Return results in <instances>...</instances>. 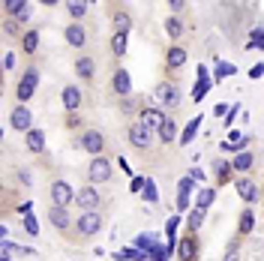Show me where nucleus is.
I'll use <instances>...</instances> for the list:
<instances>
[{"label": "nucleus", "instance_id": "1", "mask_svg": "<svg viewBox=\"0 0 264 261\" xmlns=\"http://www.w3.org/2000/svg\"><path fill=\"white\" fill-rule=\"evenodd\" d=\"M75 195H78V192H75L66 180H54V183H51V201H54L57 207H69V204H75Z\"/></svg>", "mask_w": 264, "mask_h": 261}, {"label": "nucleus", "instance_id": "2", "mask_svg": "<svg viewBox=\"0 0 264 261\" xmlns=\"http://www.w3.org/2000/svg\"><path fill=\"white\" fill-rule=\"evenodd\" d=\"M153 96H156L159 105H168V108H177V105H180V87L171 84V81H162V84L153 90Z\"/></svg>", "mask_w": 264, "mask_h": 261}, {"label": "nucleus", "instance_id": "3", "mask_svg": "<svg viewBox=\"0 0 264 261\" xmlns=\"http://www.w3.org/2000/svg\"><path fill=\"white\" fill-rule=\"evenodd\" d=\"M87 174H90L93 183H108V180H111V162H108L105 156H93Z\"/></svg>", "mask_w": 264, "mask_h": 261}, {"label": "nucleus", "instance_id": "4", "mask_svg": "<svg viewBox=\"0 0 264 261\" xmlns=\"http://www.w3.org/2000/svg\"><path fill=\"white\" fill-rule=\"evenodd\" d=\"M150 141H153V129H147L144 123H132L129 126V144L132 147L144 150V147H150Z\"/></svg>", "mask_w": 264, "mask_h": 261}, {"label": "nucleus", "instance_id": "5", "mask_svg": "<svg viewBox=\"0 0 264 261\" xmlns=\"http://www.w3.org/2000/svg\"><path fill=\"white\" fill-rule=\"evenodd\" d=\"M36 81H39V72H36V69H27L24 75H21V81H18V102H27V99L33 96Z\"/></svg>", "mask_w": 264, "mask_h": 261}, {"label": "nucleus", "instance_id": "6", "mask_svg": "<svg viewBox=\"0 0 264 261\" xmlns=\"http://www.w3.org/2000/svg\"><path fill=\"white\" fill-rule=\"evenodd\" d=\"M75 204H78L84 213H93L99 207V192L93 189V186H84V189H78V195H75Z\"/></svg>", "mask_w": 264, "mask_h": 261}, {"label": "nucleus", "instance_id": "7", "mask_svg": "<svg viewBox=\"0 0 264 261\" xmlns=\"http://www.w3.org/2000/svg\"><path fill=\"white\" fill-rule=\"evenodd\" d=\"M75 228H78V234L81 237H90V234H96L99 228H102V216L93 210V213H84L81 219H78V225H75Z\"/></svg>", "mask_w": 264, "mask_h": 261}, {"label": "nucleus", "instance_id": "8", "mask_svg": "<svg viewBox=\"0 0 264 261\" xmlns=\"http://www.w3.org/2000/svg\"><path fill=\"white\" fill-rule=\"evenodd\" d=\"M165 120H168V117L162 114L159 108H144V111H141V117H138V123H144L147 129H159Z\"/></svg>", "mask_w": 264, "mask_h": 261}, {"label": "nucleus", "instance_id": "9", "mask_svg": "<svg viewBox=\"0 0 264 261\" xmlns=\"http://www.w3.org/2000/svg\"><path fill=\"white\" fill-rule=\"evenodd\" d=\"M9 123H12V129H18V132H30V129H33V126H30V111H27L24 105H18V108L12 111Z\"/></svg>", "mask_w": 264, "mask_h": 261}, {"label": "nucleus", "instance_id": "10", "mask_svg": "<svg viewBox=\"0 0 264 261\" xmlns=\"http://www.w3.org/2000/svg\"><path fill=\"white\" fill-rule=\"evenodd\" d=\"M234 186H237V195L243 198V201H258V189H255V183L252 180H246V177H237L234 180Z\"/></svg>", "mask_w": 264, "mask_h": 261}, {"label": "nucleus", "instance_id": "11", "mask_svg": "<svg viewBox=\"0 0 264 261\" xmlns=\"http://www.w3.org/2000/svg\"><path fill=\"white\" fill-rule=\"evenodd\" d=\"M81 147H84L87 153H102V135L96 129H87L84 138H81Z\"/></svg>", "mask_w": 264, "mask_h": 261}, {"label": "nucleus", "instance_id": "12", "mask_svg": "<svg viewBox=\"0 0 264 261\" xmlns=\"http://www.w3.org/2000/svg\"><path fill=\"white\" fill-rule=\"evenodd\" d=\"M48 219H51V225L54 228H69V210L66 207H57V204H51V210H48Z\"/></svg>", "mask_w": 264, "mask_h": 261}, {"label": "nucleus", "instance_id": "13", "mask_svg": "<svg viewBox=\"0 0 264 261\" xmlns=\"http://www.w3.org/2000/svg\"><path fill=\"white\" fill-rule=\"evenodd\" d=\"M24 141H27V147H30V153H42V150H45V135H42V129H30Z\"/></svg>", "mask_w": 264, "mask_h": 261}, {"label": "nucleus", "instance_id": "14", "mask_svg": "<svg viewBox=\"0 0 264 261\" xmlns=\"http://www.w3.org/2000/svg\"><path fill=\"white\" fill-rule=\"evenodd\" d=\"M63 105H66V111H75L81 105V93H78V87H63Z\"/></svg>", "mask_w": 264, "mask_h": 261}, {"label": "nucleus", "instance_id": "15", "mask_svg": "<svg viewBox=\"0 0 264 261\" xmlns=\"http://www.w3.org/2000/svg\"><path fill=\"white\" fill-rule=\"evenodd\" d=\"M198 126H201V114H198V117H192V120H189V126L180 132V144H183V147H189V141H195Z\"/></svg>", "mask_w": 264, "mask_h": 261}, {"label": "nucleus", "instance_id": "16", "mask_svg": "<svg viewBox=\"0 0 264 261\" xmlns=\"http://www.w3.org/2000/svg\"><path fill=\"white\" fill-rule=\"evenodd\" d=\"M75 72H78L81 78H93V72H96L93 57H78V60H75Z\"/></svg>", "mask_w": 264, "mask_h": 261}, {"label": "nucleus", "instance_id": "17", "mask_svg": "<svg viewBox=\"0 0 264 261\" xmlns=\"http://www.w3.org/2000/svg\"><path fill=\"white\" fill-rule=\"evenodd\" d=\"M84 39H87V36H84V27L81 24H69L66 27V42L69 45H84Z\"/></svg>", "mask_w": 264, "mask_h": 261}, {"label": "nucleus", "instance_id": "18", "mask_svg": "<svg viewBox=\"0 0 264 261\" xmlns=\"http://www.w3.org/2000/svg\"><path fill=\"white\" fill-rule=\"evenodd\" d=\"M237 72V66H231V63H222V60H216V72H213V84L216 81H222V78H228V75H234Z\"/></svg>", "mask_w": 264, "mask_h": 261}, {"label": "nucleus", "instance_id": "19", "mask_svg": "<svg viewBox=\"0 0 264 261\" xmlns=\"http://www.w3.org/2000/svg\"><path fill=\"white\" fill-rule=\"evenodd\" d=\"M129 87H132V84H129V72H126V69H117V72H114V90H117V93H129Z\"/></svg>", "mask_w": 264, "mask_h": 261}, {"label": "nucleus", "instance_id": "20", "mask_svg": "<svg viewBox=\"0 0 264 261\" xmlns=\"http://www.w3.org/2000/svg\"><path fill=\"white\" fill-rule=\"evenodd\" d=\"M156 132H159V138H162L165 144H171V141L177 138V126H174V120H165V123L156 129Z\"/></svg>", "mask_w": 264, "mask_h": 261}, {"label": "nucleus", "instance_id": "21", "mask_svg": "<svg viewBox=\"0 0 264 261\" xmlns=\"http://www.w3.org/2000/svg\"><path fill=\"white\" fill-rule=\"evenodd\" d=\"M165 57H168V66H171V69H180V66L186 63V51H183V48H171Z\"/></svg>", "mask_w": 264, "mask_h": 261}, {"label": "nucleus", "instance_id": "22", "mask_svg": "<svg viewBox=\"0 0 264 261\" xmlns=\"http://www.w3.org/2000/svg\"><path fill=\"white\" fill-rule=\"evenodd\" d=\"M21 45H24V51H27V54H33V51H36V45H39V30H27Z\"/></svg>", "mask_w": 264, "mask_h": 261}, {"label": "nucleus", "instance_id": "23", "mask_svg": "<svg viewBox=\"0 0 264 261\" xmlns=\"http://www.w3.org/2000/svg\"><path fill=\"white\" fill-rule=\"evenodd\" d=\"M186 222H189L192 231H198V228L204 225V210H201V207H192V210H189V219H186Z\"/></svg>", "mask_w": 264, "mask_h": 261}, {"label": "nucleus", "instance_id": "24", "mask_svg": "<svg viewBox=\"0 0 264 261\" xmlns=\"http://www.w3.org/2000/svg\"><path fill=\"white\" fill-rule=\"evenodd\" d=\"M129 27H132V18L126 12H117L114 15V33H129Z\"/></svg>", "mask_w": 264, "mask_h": 261}, {"label": "nucleus", "instance_id": "25", "mask_svg": "<svg viewBox=\"0 0 264 261\" xmlns=\"http://www.w3.org/2000/svg\"><path fill=\"white\" fill-rule=\"evenodd\" d=\"M213 201H216V189H201V192H198V201H195V207L207 210Z\"/></svg>", "mask_w": 264, "mask_h": 261}, {"label": "nucleus", "instance_id": "26", "mask_svg": "<svg viewBox=\"0 0 264 261\" xmlns=\"http://www.w3.org/2000/svg\"><path fill=\"white\" fill-rule=\"evenodd\" d=\"M246 48H264V27H252V36H249Z\"/></svg>", "mask_w": 264, "mask_h": 261}, {"label": "nucleus", "instance_id": "27", "mask_svg": "<svg viewBox=\"0 0 264 261\" xmlns=\"http://www.w3.org/2000/svg\"><path fill=\"white\" fill-rule=\"evenodd\" d=\"M66 9H69V15H72V18H81L90 6L84 3V0H72V3H66Z\"/></svg>", "mask_w": 264, "mask_h": 261}, {"label": "nucleus", "instance_id": "28", "mask_svg": "<svg viewBox=\"0 0 264 261\" xmlns=\"http://www.w3.org/2000/svg\"><path fill=\"white\" fill-rule=\"evenodd\" d=\"M111 51H114L117 57L126 51V33H114V36H111Z\"/></svg>", "mask_w": 264, "mask_h": 261}, {"label": "nucleus", "instance_id": "29", "mask_svg": "<svg viewBox=\"0 0 264 261\" xmlns=\"http://www.w3.org/2000/svg\"><path fill=\"white\" fill-rule=\"evenodd\" d=\"M180 258H183V261H192V258H195V243H192L189 237L180 240Z\"/></svg>", "mask_w": 264, "mask_h": 261}, {"label": "nucleus", "instance_id": "30", "mask_svg": "<svg viewBox=\"0 0 264 261\" xmlns=\"http://www.w3.org/2000/svg\"><path fill=\"white\" fill-rule=\"evenodd\" d=\"M144 201H150V204H156L159 201V192H156V183L147 177V183H144Z\"/></svg>", "mask_w": 264, "mask_h": 261}, {"label": "nucleus", "instance_id": "31", "mask_svg": "<svg viewBox=\"0 0 264 261\" xmlns=\"http://www.w3.org/2000/svg\"><path fill=\"white\" fill-rule=\"evenodd\" d=\"M252 168V153H237L234 156V171H246Z\"/></svg>", "mask_w": 264, "mask_h": 261}, {"label": "nucleus", "instance_id": "32", "mask_svg": "<svg viewBox=\"0 0 264 261\" xmlns=\"http://www.w3.org/2000/svg\"><path fill=\"white\" fill-rule=\"evenodd\" d=\"M180 30H183V24H180L177 18H168V21H165V33L171 36V39H177V36H180Z\"/></svg>", "mask_w": 264, "mask_h": 261}, {"label": "nucleus", "instance_id": "33", "mask_svg": "<svg viewBox=\"0 0 264 261\" xmlns=\"http://www.w3.org/2000/svg\"><path fill=\"white\" fill-rule=\"evenodd\" d=\"M252 222H255V219H252V210H243V216H240V231H243V234L252 231Z\"/></svg>", "mask_w": 264, "mask_h": 261}, {"label": "nucleus", "instance_id": "34", "mask_svg": "<svg viewBox=\"0 0 264 261\" xmlns=\"http://www.w3.org/2000/svg\"><path fill=\"white\" fill-rule=\"evenodd\" d=\"M24 231H27V234H39V222H36L30 213L24 216Z\"/></svg>", "mask_w": 264, "mask_h": 261}, {"label": "nucleus", "instance_id": "35", "mask_svg": "<svg viewBox=\"0 0 264 261\" xmlns=\"http://www.w3.org/2000/svg\"><path fill=\"white\" fill-rule=\"evenodd\" d=\"M192 189H195V180H192L189 174H186V177L177 183V192H192Z\"/></svg>", "mask_w": 264, "mask_h": 261}, {"label": "nucleus", "instance_id": "36", "mask_svg": "<svg viewBox=\"0 0 264 261\" xmlns=\"http://www.w3.org/2000/svg\"><path fill=\"white\" fill-rule=\"evenodd\" d=\"M222 261H240V246H237V243H231V246H228V252H225V258H222Z\"/></svg>", "mask_w": 264, "mask_h": 261}, {"label": "nucleus", "instance_id": "37", "mask_svg": "<svg viewBox=\"0 0 264 261\" xmlns=\"http://www.w3.org/2000/svg\"><path fill=\"white\" fill-rule=\"evenodd\" d=\"M177 210H189V192H177Z\"/></svg>", "mask_w": 264, "mask_h": 261}, {"label": "nucleus", "instance_id": "38", "mask_svg": "<svg viewBox=\"0 0 264 261\" xmlns=\"http://www.w3.org/2000/svg\"><path fill=\"white\" fill-rule=\"evenodd\" d=\"M144 183H147V177H132L129 189H132V192H141V189H144Z\"/></svg>", "mask_w": 264, "mask_h": 261}, {"label": "nucleus", "instance_id": "39", "mask_svg": "<svg viewBox=\"0 0 264 261\" xmlns=\"http://www.w3.org/2000/svg\"><path fill=\"white\" fill-rule=\"evenodd\" d=\"M177 225H180V219H177V216H171V219H168V225H165V231H168V237H171V240H174V231H177Z\"/></svg>", "mask_w": 264, "mask_h": 261}, {"label": "nucleus", "instance_id": "40", "mask_svg": "<svg viewBox=\"0 0 264 261\" xmlns=\"http://www.w3.org/2000/svg\"><path fill=\"white\" fill-rule=\"evenodd\" d=\"M237 111H240V105H231V108H228V114H225V123H228V126L237 120Z\"/></svg>", "mask_w": 264, "mask_h": 261}, {"label": "nucleus", "instance_id": "41", "mask_svg": "<svg viewBox=\"0 0 264 261\" xmlns=\"http://www.w3.org/2000/svg\"><path fill=\"white\" fill-rule=\"evenodd\" d=\"M213 171H216L219 177H225V174H228V165H225L222 159H216V162H213Z\"/></svg>", "mask_w": 264, "mask_h": 261}, {"label": "nucleus", "instance_id": "42", "mask_svg": "<svg viewBox=\"0 0 264 261\" xmlns=\"http://www.w3.org/2000/svg\"><path fill=\"white\" fill-rule=\"evenodd\" d=\"M213 114H228V102H219V105H213Z\"/></svg>", "mask_w": 264, "mask_h": 261}, {"label": "nucleus", "instance_id": "43", "mask_svg": "<svg viewBox=\"0 0 264 261\" xmlns=\"http://www.w3.org/2000/svg\"><path fill=\"white\" fill-rule=\"evenodd\" d=\"M261 72H264V66H261V63H255V66L249 69V75H252V78H261Z\"/></svg>", "mask_w": 264, "mask_h": 261}, {"label": "nucleus", "instance_id": "44", "mask_svg": "<svg viewBox=\"0 0 264 261\" xmlns=\"http://www.w3.org/2000/svg\"><path fill=\"white\" fill-rule=\"evenodd\" d=\"M189 177H192V180H207V177H204V171H201V168H192V171H189Z\"/></svg>", "mask_w": 264, "mask_h": 261}, {"label": "nucleus", "instance_id": "45", "mask_svg": "<svg viewBox=\"0 0 264 261\" xmlns=\"http://www.w3.org/2000/svg\"><path fill=\"white\" fill-rule=\"evenodd\" d=\"M3 66L12 69V66H15V54H6V57H3Z\"/></svg>", "mask_w": 264, "mask_h": 261}, {"label": "nucleus", "instance_id": "46", "mask_svg": "<svg viewBox=\"0 0 264 261\" xmlns=\"http://www.w3.org/2000/svg\"><path fill=\"white\" fill-rule=\"evenodd\" d=\"M21 183H24V186H30V183H33V180H30V171H21Z\"/></svg>", "mask_w": 264, "mask_h": 261}]
</instances>
